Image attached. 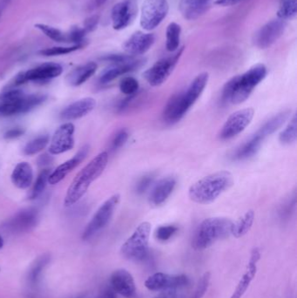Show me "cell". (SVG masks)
<instances>
[{
	"label": "cell",
	"mask_w": 297,
	"mask_h": 298,
	"mask_svg": "<svg viewBox=\"0 0 297 298\" xmlns=\"http://www.w3.org/2000/svg\"><path fill=\"white\" fill-rule=\"evenodd\" d=\"M49 143V136L47 135L40 136L28 142L24 148V154L25 155H34L45 149Z\"/></svg>",
	"instance_id": "cell-33"
},
{
	"label": "cell",
	"mask_w": 297,
	"mask_h": 298,
	"mask_svg": "<svg viewBox=\"0 0 297 298\" xmlns=\"http://www.w3.org/2000/svg\"><path fill=\"white\" fill-rule=\"evenodd\" d=\"M4 246V239L3 237L0 236V249H2Z\"/></svg>",
	"instance_id": "cell-53"
},
{
	"label": "cell",
	"mask_w": 297,
	"mask_h": 298,
	"mask_svg": "<svg viewBox=\"0 0 297 298\" xmlns=\"http://www.w3.org/2000/svg\"><path fill=\"white\" fill-rule=\"evenodd\" d=\"M12 0H0V19L3 15L4 11L7 9Z\"/></svg>",
	"instance_id": "cell-50"
},
{
	"label": "cell",
	"mask_w": 297,
	"mask_h": 298,
	"mask_svg": "<svg viewBox=\"0 0 297 298\" xmlns=\"http://www.w3.org/2000/svg\"><path fill=\"white\" fill-rule=\"evenodd\" d=\"M50 261V256L48 255H43L40 258L38 259L36 263L32 266L30 273H29V282L31 284L34 285L38 283V281L40 279V276L42 274V271L46 267V265L48 264Z\"/></svg>",
	"instance_id": "cell-36"
},
{
	"label": "cell",
	"mask_w": 297,
	"mask_h": 298,
	"mask_svg": "<svg viewBox=\"0 0 297 298\" xmlns=\"http://www.w3.org/2000/svg\"><path fill=\"white\" fill-rule=\"evenodd\" d=\"M112 289L126 298L136 296V287L132 275L126 270H117L112 274L110 279Z\"/></svg>",
	"instance_id": "cell-18"
},
{
	"label": "cell",
	"mask_w": 297,
	"mask_h": 298,
	"mask_svg": "<svg viewBox=\"0 0 297 298\" xmlns=\"http://www.w3.org/2000/svg\"><path fill=\"white\" fill-rule=\"evenodd\" d=\"M295 204H296V199H295V194H294L293 196H291L289 199L283 203V205L281 207V209H280L281 218H288L291 215V213L294 211Z\"/></svg>",
	"instance_id": "cell-44"
},
{
	"label": "cell",
	"mask_w": 297,
	"mask_h": 298,
	"mask_svg": "<svg viewBox=\"0 0 297 298\" xmlns=\"http://www.w3.org/2000/svg\"><path fill=\"white\" fill-rule=\"evenodd\" d=\"M139 84L138 80L134 77H126L121 80L120 83V89L122 93L126 95H134L138 92Z\"/></svg>",
	"instance_id": "cell-38"
},
{
	"label": "cell",
	"mask_w": 297,
	"mask_h": 298,
	"mask_svg": "<svg viewBox=\"0 0 297 298\" xmlns=\"http://www.w3.org/2000/svg\"><path fill=\"white\" fill-rule=\"evenodd\" d=\"M63 72L61 65L56 63H45L37 68L19 74L15 80L14 85L20 86L28 81H46L52 80L53 78L58 77Z\"/></svg>",
	"instance_id": "cell-13"
},
{
	"label": "cell",
	"mask_w": 297,
	"mask_h": 298,
	"mask_svg": "<svg viewBox=\"0 0 297 298\" xmlns=\"http://www.w3.org/2000/svg\"><path fill=\"white\" fill-rule=\"evenodd\" d=\"M96 298H117L116 292L113 289H105L98 294Z\"/></svg>",
	"instance_id": "cell-47"
},
{
	"label": "cell",
	"mask_w": 297,
	"mask_h": 298,
	"mask_svg": "<svg viewBox=\"0 0 297 298\" xmlns=\"http://www.w3.org/2000/svg\"><path fill=\"white\" fill-rule=\"evenodd\" d=\"M175 293L174 291H168L164 292L162 294H159V295H157L155 297L153 298H175Z\"/></svg>",
	"instance_id": "cell-51"
},
{
	"label": "cell",
	"mask_w": 297,
	"mask_h": 298,
	"mask_svg": "<svg viewBox=\"0 0 297 298\" xmlns=\"http://www.w3.org/2000/svg\"><path fill=\"white\" fill-rule=\"evenodd\" d=\"M107 1H108V0H95V5H96L97 7H101L103 4L106 3Z\"/></svg>",
	"instance_id": "cell-52"
},
{
	"label": "cell",
	"mask_w": 297,
	"mask_h": 298,
	"mask_svg": "<svg viewBox=\"0 0 297 298\" xmlns=\"http://www.w3.org/2000/svg\"><path fill=\"white\" fill-rule=\"evenodd\" d=\"M183 51L184 47H181L174 55L159 59L153 67L147 69L143 74L147 83L152 86L162 85L174 71Z\"/></svg>",
	"instance_id": "cell-10"
},
{
	"label": "cell",
	"mask_w": 297,
	"mask_h": 298,
	"mask_svg": "<svg viewBox=\"0 0 297 298\" xmlns=\"http://www.w3.org/2000/svg\"><path fill=\"white\" fill-rule=\"evenodd\" d=\"M108 152H102L77 174L64 197V206L74 205L86 194L89 187L104 172L108 162Z\"/></svg>",
	"instance_id": "cell-4"
},
{
	"label": "cell",
	"mask_w": 297,
	"mask_h": 298,
	"mask_svg": "<svg viewBox=\"0 0 297 298\" xmlns=\"http://www.w3.org/2000/svg\"><path fill=\"white\" fill-rule=\"evenodd\" d=\"M178 231V227L175 225H165L160 226L157 228L155 232V237L157 239L161 242H165L171 238Z\"/></svg>",
	"instance_id": "cell-40"
},
{
	"label": "cell",
	"mask_w": 297,
	"mask_h": 298,
	"mask_svg": "<svg viewBox=\"0 0 297 298\" xmlns=\"http://www.w3.org/2000/svg\"><path fill=\"white\" fill-rule=\"evenodd\" d=\"M155 41V37L152 34H145L137 31L133 34L123 45V48L128 55H142L150 49Z\"/></svg>",
	"instance_id": "cell-19"
},
{
	"label": "cell",
	"mask_w": 297,
	"mask_h": 298,
	"mask_svg": "<svg viewBox=\"0 0 297 298\" xmlns=\"http://www.w3.org/2000/svg\"><path fill=\"white\" fill-rule=\"evenodd\" d=\"M176 183H177L176 179L172 176L159 180L151 190L150 195H149L150 204H152L153 206L162 205L175 190Z\"/></svg>",
	"instance_id": "cell-22"
},
{
	"label": "cell",
	"mask_w": 297,
	"mask_h": 298,
	"mask_svg": "<svg viewBox=\"0 0 297 298\" xmlns=\"http://www.w3.org/2000/svg\"><path fill=\"white\" fill-rule=\"evenodd\" d=\"M254 111L253 108H245L236 111L231 114L220 132V139L227 141L240 135L246 129V127L251 123L254 118Z\"/></svg>",
	"instance_id": "cell-11"
},
{
	"label": "cell",
	"mask_w": 297,
	"mask_h": 298,
	"mask_svg": "<svg viewBox=\"0 0 297 298\" xmlns=\"http://www.w3.org/2000/svg\"><path fill=\"white\" fill-rule=\"evenodd\" d=\"M154 181V175L153 174L145 175L137 182L135 186V192L138 194H143L145 192L150 188Z\"/></svg>",
	"instance_id": "cell-42"
},
{
	"label": "cell",
	"mask_w": 297,
	"mask_h": 298,
	"mask_svg": "<svg viewBox=\"0 0 297 298\" xmlns=\"http://www.w3.org/2000/svg\"><path fill=\"white\" fill-rule=\"evenodd\" d=\"M167 0H145L141 13V25L146 31L159 26L169 13Z\"/></svg>",
	"instance_id": "cell-9"
},
{
	"label": "cell",
	"mask_w": 297,
	"mask_h": 298,
	"mask_svg": "<svg viewBox=\"0 0 297 298\" xmlns=\"http://www.w3.org/2000/svg\"><path fill=\"white\" fill-rule=\"evenodd\" d=\"M208 81L209 74L202 73L193 79L187 90L172 96L163 112V119L166 122L175 124L180 121L202 95Z\"/></svg>",
	"instance_id": "cell-1"
},
{
	"label": "cell",
	"mask_w": 297,
	"mask_h": 298,
	"mask_svg": "<svg viewBox=\"0 0 297 298\" xmlns=\"http://www.w3.org/2000/svg\"><path fill=\"white\" fill-rule=\"evenodd\" d=\"M89 148H90L88 145H85L72 159L59 165L53 172L50 174L48 183L51 185H55L61 182L63 179L67 177V175H69L74 169H76L77 167L82 162L83 160L86 159V155L88 154Z\"/></svg>",
	"instance_id": "cell-20"
},
{
	"label": "cell",
	"mask_w": 297,
	"mask_h": 298,
	"mask_svg": "<svg viewBox=\"0 0 297 298\" xmlns=\"http://www.w3.org/2000/svg\"><path fill=\"white\" fill-rule=\"evenodd\" d=\"M289 115H290V111H282L281 113H279L278 114H276L268 121H266L258 129V132L260 133V135L263 136L265 139L270 137L274 133H276L280 127L283 126V124L287 121Z\"/></svg>",
	"instance_id": "cell-29"
},
{
	"label": "cell",
	"mask_w": 297,
	"mask_h": 298,
	"mask_svg": "<svg viewBox=\"0 0 297 298\" xmlns=\"http://www.w3.org/2000/svg\"><path fill=\"white\" fill-rule=\"evenodd\" d=\"M120 194H114L100 207L83 232V240H88L92 238L108 224L114 215V210L120 203Z\"/></svg>",
	"instance_id": "cell-8"
},
{
	"label": "cell",
	"mask_w": 297,
	"mask_h": 298,
	"mask_svg": "<svg viewBox=\"0 0 297 298\" xmlns=\"http://www.w3.org/2000/svg\"><path fill=\"white\" fill-rule=\"evenodd\" d=\"M98 16H93L91 17L90 19H86L85 25H84V29L86 30V32L89 31H92V30H94L97 25H98Z\"/></svg>",
	"instance_id": "cell-46"
},
{
	"label": "cell",
	"mask_w": 297,
	"mask_h": 298,
	"mask_svg": "<svg viewBox=\"0 0 297 298\" xmlns=\"http://www.w3.org/2000/svg\"><path fill=\"white\" fill-rule=\"evenodd\" d=\"M212 0H181L179 10L187 20H194L209 9Z\"/></svg>",
	"instance_id": "cell-25"
},
{
	"label": "cell",
	"mask_w": 297,
	"mask_h": 298,
	"mask_svg": "<svg viewBox=\"0 0 297 298\" xmlns=\"http://www.w3.org/2000/svg\"><path fill=\"white\" fill-rule=\"evenodd\" d=\"M151 229L152 226L147 221L139 225L120 249L125 258L135 261H144L147 258L149 252Z\"/></svg>",
	"instance_id": "cell-7"
},
{
	"label": "cell",
	"mask_w": 297,
	"mask_h": 298,
	"mask_svg": "<svg viewBox=\"0 0 297 298\" xmlns=\"http://www.w3.org/2000/svg\"><path fill=\"white\" fill-rule=\"evenodd\" d=\"M287 26L285 20L281 19H273L267 23L260 30L254 34V46L260 49H266L279 40L284 32Z\"/></svg>",
	"instance_id": "cell-12"
},
{
	"label": "cell",
	"mask_w": 297,
	"mask_h": 298,
	"mask_svg": "<svg viewBox=\"0 0 297 298\" xmlns=\"http://www.w3.org/2000/svg\"><path fill=\"white\" fill-rule=\"evenodd\" d=\"M98 65L94 62H89L86 65L75 68L68 74V80L71 86H80L88 80L95 74Z\"/></svg>",
	"instance_id": "cell-28"
},
{
	"label": "cell",
	"mask_w": 297,
	"mask_h": 298,
	"mask_svg": "<svg viewBox=\"0 0 297 298\" xmlns=\"http://www.w3.org/2000/svg\"><path fill=\"white\" fill-rule=\"evenodd\" d=\"M52 160L53 158L52 156H50L48 154H43V155H40V158L38 159V163L40 166H46L51 164Z\"/></svg>",
	"instance_id": "cell-49"
},
{
	"label": "cell",
	"mask_w": 297,
	"mask_h": 298,
	"mask_svg": "<svg viewBox=\"0 0 297 298\" xmlns=\"http://www.w3.org/2000/svg\"><path fill=\"white\" fill-rule=\"evenodd\" d=\"M75 126L71 122L63 124L56 130L50 144V154H63L73 149L74 147V134Z\"/></svg>",
	"instance_id": "cell-15"
},
{
	"label": "cell",
	"mask_w": 297,
	"mask_h": 298,
	"mask_svg": "<svg viewBox=\"0 0 297 298\" xmlns=\"http://www.w3.org/2000/svg\"><path fill=\"white\" fill-rule=\"evenodd\" d=\"M45 94L26 95L21 90H10L0 96V115L13 116L25 114L46 101Z\"/></svg>",
	"instance_id": "cell-6"
},
{
	"label": "cell",
	"mask_w": 297,
	"mask_h": 298,
	"mask_svg": "<svg viewBox=\"0 0 297 298\" xmlns=\"http://www.w3.org/2000/svg\"><path fill=\"white\" fill-rule=\"evenodd\" d=\"M297 1L296 0H282L279 7L277 16L278 19L282 20L291 19L296 15Z\"/></svg>",
	"instance_id": "cell-34"
},
{
	"label": "cell",
	"mask_w": 297,
	"mask_h": 298,
	"mask_svg": "<svg viewBox=\"0 0 297 298\" xmlns=\"http://www.w3.org/2000/svg\"><path fill=\"white\" fill-rule=\"evenodd\" d=\"M242 1L244 0H216L215 4L220 7H231L241 3Z\"/></svg>",
	"instance_id": "cell-48"
},
{
	"label": "cell",
	"mask_w": 297,
	"mask_h": 298,
	"mask_svg": "<svg viewBox=\"0 0 297 298\" xmlns=\"http://www.w3.org/2000/svg\"><path fill=\"white\" fill-rule=\"evenodd\" d=\"M254 221V212L253 210H248V212L242 215L236 222H233L231 234L236 238L244 237L248 231L251 229Z\"/></svg>",
	"instance_id": "cell-30"
},
{
	"label": "cell",
	"mask_w": 297,
	"mask_h": 298,
	"mask_svg": "<svg viewBox=\"0 0 297 298\" xmlns=\"http://www.w3.org/2000/svg\"><path fill=\"white\" fill-rule=\"evenodd\" d=\"M39 221V213L35 209H25L17 213L7 221L6 227L13 233H25L36 227Z\"/></svg>",
	"instance_id": "cell-16"
},
{
	"label": "cell",
	"mask_w": 297,
	"mask_h": 298,
	"mask_svg": "<svg viewBox=\"0 0 297 298\" xmlns=\"http://www.w3.org/2000/svg\"><path fill=\"white\" fill-rule=\"evenodd\" d=\"M35 27L46 34V36L50 38L51 40L57 42H68V35L63 34L58 29L52 27L49 25H43V24H37L35 25Z\"/></svg>",
	"instance_id": "cell-37"
},
{
	"label": "cell",
	"mask_w": 297,
	"mask_h": 298,
	"mask_svg": "<svg viewBox=\"0 0 297 298\" xmlns=\"http://www.w3.org/2000/svg\"><path fill=\"white\" fill-rule=\"evenodd\" d=\"M189 284V278L185 275H169L158 272L148 277L145 286L152 291H159L164 289H175L182 288Z\"/></svg>",
	"instance_id": "cell-14"
},
{
	"label": "cell",
	"mask_w": 297,
	"mask_h": 298,
	"mask_svg": "<svg viewBox=\"0 0 297 298\" xmlns=\"http://www.w3.org/2000/svg\"><path fill=\"white\" fill-rule=\"evenodd\" d=\"M24 134H25V129L20 128V127H15V128H12V129L8 130L7 132H6L4 137L8 139V140H13V139L19 138Z\"/></svg>",
	"instance_id": "cell-45"
},
{
	"label": "cell",
	"mask_w": 297,
	"mask_h": 298,
	"mask_svg": "<svg viewBox=\"0 0 297 298\" xmlns=\"http://www.w3.org/2000/svg\"><path fill=\"white\" fill-rule=\"evenodd\" d=\"M83 47L81 45H74L73 46H68V47H52V48H47V49L40 51V54L44 56H57L62 55V54H68L70 52H74L76 50L80 49Z\"/></svg>",
	"instance_id": "cell-39"
},
{
	"label": "cell",
	"mask_w": 297,
	"mask_h": 298,
	"mask_svg": "<svg viewBox=\"0 0 297 298\" xmlns=\"http://www.w3.org/2000/svg\"><path fill=\"white\" fill-rule=\"evenodd\" d=\"M234 184V177L228 171H219L207 175L193 183L188 190L190 200L198 204L214 203Z\"/></svg>",
	"instance_id": "cell-3"
},
{
	"label": "cell",
	"mask_w": 297,
	"mask_h": 298,
	"mask_svg": "<svg viewBox=\"0 0 297 298\" xmlns=\"http://www.w3.org/2000/svg\"><path fill=\"white\" fill-rule=\"evenodd\" d=\"M260 249L258 248H254L252 250L245 273L243 274V276L238 283V285L236 286L233 295H231L230 298H242V295L245 294V292L247 291V289H248V287L256 275L258 262L260 261Z\"/></svg>",
	"instance_id": "cell-21"
},
{
	"label": "cell",
	"mask_w": 297,
	"mask_h": 298,
	"mask_svg": "<svg viewBox=\"0 0 297 298\" xmlns=\"http://www.w3.org/2000/svg\"><path fill=\"white\" fill-rule=\"evenodd\" d=\"M266 139L260 135V133L256 132L251 138L248 140V142L241 145L239 148H237L233 154L232 159L234 160H244L250 159L257 154L258 151L260 150L261 145Z\"/></svg>",
	"instance_id": "cell-26"
},
{
	"label": "cell",
	"mask_w": 297,
	"mask_h": 298,
	"mask_svg": "<svg viewBox=\"0 0 297 298\" xmlns=\"http://www.w3.org/2000/svg\"><path fill=\"white\" fill-rule=\"evenodd\" d=\"M181 25L176 23L169 24L166 34V47L169 52H176L181 41Z\"/></svg>",
	"instance_id": "cell-31"
},
{
	"label": "cell",
	"mask_w": 297,
	"mask_h": 298,
	"mask_svg": "<svg viewBox=\"0 0 297 298\" xmlns=\"http://www.w3.org/2000/svg\"><path fill=\"white\" fill-rule=\"evenodd\" d=\"M96 107V101L92 98H81L80 101L72 103L60 113V118L63 120H74L86 116L92 112Z\"/></svg>",
	"instance_id": "cell-23"
},
{
	"label": "cell",
	"mask_w": 297,
	"mask_h": 298,
	"mask_svg": "<svg viewBox=\"0 0 297 298\" xmlns=\"http://www.w3.org/2000/svg\"><path fill=\"white\" fill-rule=\"evenodd\" d=\"M297 139V118L296 114L293 115L288 126H286L280 136L279 141L284 145H290L294 143Z\"/></svg>",
	"instance_id": "cell-32"
},
{
	"label": "cell",
	"mask_w": 297,
	"mask_h": 298,
	"mask_svg": "<svg viewBox=\"0 0 297 298\" xmlns=\"http://www.w3.org/2000/svg\"><path fill=\"white\" fill-rule=\"evenodd\" d=\"M11 179L17 188L26 189L31 186L34 180L32 168L29 163H19L13 170Z\"/></svg>",
	"instance_id": "cell-27"
},
{
	"label": "cell",
	"mask_w": 297,
	"mask_h": 298,
	"mask_svg": "<svg viewBox=\"0 0 297 298\" xmlns=\"http://www.w3.org/2000/svg\"><path fill=\"white\" fill-rule=\"evenodd\" d=\"M50 174L51 172H50L49 169H44L43 171H41V173L39 175L36 182L34 183L31 194L29 195V198L31 200L37 199L38 197L43 194L44 190L46 189V185L48 183Z\"/></svg>",
	"instance_id": "cell-35"
},
{
	"label": "cell",
	"mask_w": 297,
	"mask_h": 298,
	"mask_svg": "<svg viewBox=\"0 0 297 298\" xmlns=\"http://www.w3.org/2000/svg\"><path fill=\"white\" fill-rule=\"evenodd\" d=\"M136 5L133 0H125L114 6L112 10L113 26L115 30H122L130 25L136 14Z\"/></svg>",
	"instance_id": "cell-17"
},
{
	"label": "cell",
	"mask_w": 297,
	"mask_h": 298,
	"mask_svg": "<svg viewBox=\"0 0 297 298\" xmlns=\"http://www.w3.org/2000/svg\"><path fill=\"white\" fill-rule=\"evenodd\" d=\"M267 68L263 64H257L248 71L228 80L222 89L221 100L224 103L238 105L248 100L254 88L267 76Z\"/></svg>",
	"instance_id": "cell-2"
},
{
	"label": "cell",
	"mask_w": 297,
	"mask_h": 298,
	"mask_svg": "<svg viewBox=\"0 0 297 298\" xmlns=\"http://www.w3.org/2000/svg\"><path fill=\"white\" fill-rule=\"evenodd\" d=\"M144 59H135L133 58L130 61L116 64L113 68H109L101 77V83L108 84L113 80H116L117 78L122 76L124 74L136 71L144 65Z\"/></svg>",
	"instance_id": "cell-24"
},
{
	"label": "cell",
	"mask_w": 297,
	"mask_h": 298,
	"mask_svg": "<svg viewBox=\"0 0 297 298\" xmlns=\"http://www.w3.org/2000/svg\"><path fill=\"white\" fill-rule=\"evenodd\" d=\"M210 278H211L210 273L206 272L203 275V277L200 280L198 286H197L195 291H194V294L191 298H203V295H205V293L208 290V288H209Z\"/></svg>",
	"instance_id": "cell-41"
},
{
	"label": "cell",
	"mask_w": 297,
	"mask_h": 298,
	"mask_svg": "<svg viewBox=\"0 0 297 298\" xmlns=\"http://www.w3.org/2000/svg\"><path fill=\"white\" fill-rule=\"evenodd\" d=\"M128 137L129 134L127 130H120L113 139V142H112V145H111L112 150H117V149H119V148H121L122 146L126 144V142L128 140Z\"/></svg>",
	"instance_id": "cell-43"
},
{
	"label": "cell",
	"mask_w": 297,
	"mask_h": 298,
	"mask_svg": "<svg viewBox=\"0 0 297 298\" xmlns=\"http://www.w3.org/2000/svg\"><path fill=\"white\" fill-rule=\"evenodd\" d=\"M233 221L224 217L208 218L200 224L193 237V249L203 250L215 242L227 238L231 234Z\"/></svg>",
	"instance_id": "cell-5"
}]
</instances>
